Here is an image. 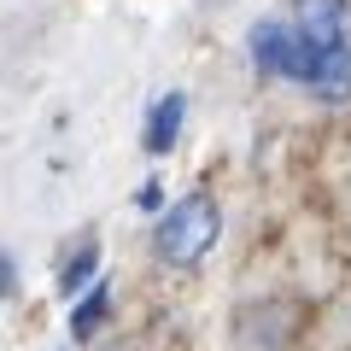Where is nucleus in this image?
Listing matches in <instances>:
<instances>
[{
  "mask_svg": "<svg viewBox=\"0 0 351 351\" xmlns=\"http://www.w3.org/2000/svg\"><path fill=\"white\" fill-rule=\"evenodd\" d=\"M182 123H188V94H182V88H170V94L147 112V129H141L147 152H170L176 135H182Z\"/></svg>",
  "mask_w": 351,
  "mask_h": 351,
  "instance_id": "4",
  "label": "nucleus"
},
{
  "mask_svg": "<svg viewBox=\"0 0 351 351\" xmlns=\"http://www.w3.org/2000/svg\"><path fill=\"white\" fill-rule=\"evenodd\" d=\"M217 234H223V211H217L211 193H188V199H176L170 211L158 217V228H152V252H158L170 269H193V263H205V252L217 246Z\"/></svg>",
  "mask_w": 351,
  "mask_h": 351,
  "instance_id": "2",
  "label": "nucleus"
},
{
  "mask_svg": "<svg viewBox=\"0 0 351 351\" xmlns=\"http://www.w3.org/2000/svg\"><path fill=\"white\" fill-rule=\"evenodd\" d=\"M106 311H112V299H106V281H100V287H88V299L76 304V316H71V334H76V339H88L94 328L106 322Z\"/></svg>",
  "mask_w": 351,
  "mask_h": 351,
  "instance_id": "5",
  "label": "nucleus"
},
{
  "mask_svg": "<svg viewBox=\"0 0 351 351\" xmlns=\"http://www.w3.org/2000/svg\"><path fill=\"white\" fill-rule=\"evenodd\" d=\"M94 269H100V246H82V252H76L71 263H64V276H59V287H64V293H82V287H88V276H94Z\"/></svg>",
  "mask_w": 351,
  "mask_h": 351,
  "instance_id": "6",
  "label": "nucleus"
},
{
  "mask_svg": "<svg viewBox=\"0 0 351 351\" xmlns=\"http://www.w3.org/2000/svg\"><path fill=\"white\" fill-rule=\"evenodd\" d=\"M252 64H258V76L293 82V88H311V76H316V53L293 18H258L252 24Z\"/></svg>",
  "mask_w": 351,
  "mask_h": 351,
  "instance_id": "3",
  "label": "nucleus"
},
{
  "mask_svg": "<svg viewBox=\"0 0 351 351\" xmlns=\"http://www.w3.org/2000/svg\"><path fill=\"white\" fill-rule=\"evenodd\" d=\"M287 18L316 53V76L304 94L322 106H346L351 100V6L346 0H293Z\"/></svg>",
  "mask_w": 351,
  "mask_h": 351,
  "instance_id": "1",
  "label": "nucleus"
},
{
  "mask_svg": "<svg viewBox=\"0 0 351 351\" xmlns=\"http://www.w3.org/2000/svg\"><path fill=\"white\" fill-rule=\"evenodd\" d=\"M135 205H141V211H158V205H164V193H158V182H147V188L135 193Z\"/></svg>",
  "mask_w": 351,
  "mask_h": 351,
  "instance_id": "7",
  "label": "nucleus"
}]
</instances>
